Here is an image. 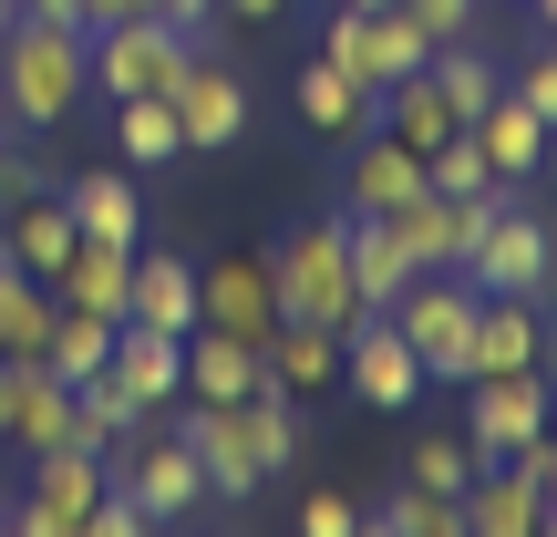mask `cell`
<instances>
[{
	"label": "cell",
	"mask_w": 557,
	"mask_h": 537,
	"mask_svg": "<svg viewBox=\"0 0 557 537\" xmlns=\"http://www.w3.org/2000/svg\"><path fill=\"white\" fill-rule=\"evenodd\" d=\"M269 259V290H278V320H310V331H351L361 320V290H351V218L320 207V218L278 228Z\"/></svg>",
	"instance_id": "1"
},
{
	"label": "cell",
	"mask_w": 557,
	"mask_h": 537,
	"mask_svg": "<svg viewBox=\"0 0 557 537\" xmlns=\"http://www.w3.org/2000/svg\"><path fill=\"white\" fill-rule=\"evenodd\" d=\"M83 94H94V52H83V32H62V21H11V41H0V103H11V124L52 135Z\"/></svg>",
	"instance_id": "2"
},
{
	"label": "cell",
	"mask_w": 557,
	"mask_h": 537,
	"mask_svg": "<svg viewBox=\"0 0 557 537\" xmlns=\"http://www.w3.org/2000/svg\"><path fill=\"white\" fill-rule=\"evenodd\" d=\"M475 310H485V290H475L465 269H413V290L393 300V331L413 341L423 382H465V352H475Z\"/></svg>",
	"instance_id": "3"
},
{
	"label": "cell",
	"mask_w": 557,
	"mask_h": 537,
	"mask_svg": "<svg viewBox=\"0 0 557 537\" xmlns=\"http://www.w3.org/2000/svg\"><path fill=\"white\" fill-rule=\"evenodd\" d=\"M320 52H331L361 94H393L403 73H423V62H434V41H423V21L403 11V0H393V11H351V0H341V11L320 21Z\"/></svg>",
	"instance_id": "4"
},
{
	"label": "cell",
	"mask_w": 557,
	"mask_h": 537,
	"mask_svg": "<svg viewBox=\"0 0 557 537\" xmlns=\"http://www.w3.org/2000/svg\"><path fill=\"white\" fill-rule=\"evenodd\" d=\"M83 52H94V94L103 103H135V94H165L197 41H186L165 11H145V21H103V32H83Z\"/></svg>",
	"instance_id": "5"
},
{
	"label": "cell",
	"mask_w": 557,
	"mask_h": 537,
	"mask_svg": "<svg viewBox=\"0 0 557 537\" xmlns=\"http://www.w3.org/2000/svg\"><path fill=\"white\" fill-rule=\"evenodd\" d=\"M176 444L197 455L207 497H227V507L269 486V455H259V424H248V403H197V393H186V414H176Z\"/></svg>",
	"instance_id": "6"
},
{
	"label": "cell",
	"mask_w": 557,
	"mask_h": 537,
	"mask_svg": "<svg viewBox=\"0 0 557 537\" xmlns=\"http://www.w3.org/2000/svg\"><path fill=\"white\" fill-rule=\"evenodd\" d=\"M197 331H227V341H259V352H269L278 290H269L259 248H218V259H197Z\"/></svg>",
	"instance_id": "7"
},
{
	"label": "cell",
	"mask_w": 557,
	"mask_h": 537,
	"mask_svg": "<svg viewBox=\"0 0 557 537\" xmlns=\"http://www.w3.org/2000/svg\"><path fill=\"white\" fill-rule=\"evenodd\" d=\"M165 103H176V124H186V156H227V145L248 135V73L218 62L207 41L186 52V73L165 83Z\"/></svg>",
	"instance_id": "8"
},
{
	"label": "cell",
	"mask_w": 557,
	"mask_h": 537,
	"mask_svg": "<svg viewBox=\"0 0 557 537\" xmlns=\"http://www.w3.org/2000/svg\"><path fill=\"white\" fill-rule=\"evenodd\" d=\"M341 382H351L372 414H403V403L434 393V382H423V362H413V341L393 331V310H361L351 331H341Z\"/></svg>",
	"instance_id": "9"
},
{
	"label": "cell",
	"mask_w": 557,
	"mask_h": 537,
	"mask_svg": "<svg viewBox=\"0 0 557 537\" xmlns=\"http://www.w3.org/2000/svg\"><path fill=\"white\" fill-rule=\"evenodd\" d=\"M465 279H475V290H506V300H547V279H557V228L537 218V207H517V197H506Z\"/></svg>",
	"instance_id": "10"
},
{
	"label": "cell",
	"mask_w": 557,
	"mask_h": 537,
	"mask_svg": "<svg viewBox=\"0 0 557 537\" xmlns=\"http://www.w3.org/2000/svg\"><path fill=\"white\" fill-rule=\"evenodd\" d=\"M547 373H496V382H465V444H475L485 465H506L517 444L547 435Z\"/></svg>",
	"instance_id": "11"
},
{
	"label": "cell",
	"mask_w": 557,
	"mask_h": 537,
	"mask_svg": "<svg viewBox=\"0 0 557 537\" xmlns=\"http://www.w3.org/2000/svg\"><path fill=\"white\" fill-rule=\"evenodd\" d=\"M103 476H114L124 486V497H135L145 507V517H197V497H207V476H197V455H186V444L176 435H156V444H135V455H124V444H114V455H103Z\"/></svg>",
	"instance_id": "12"
},
{
	"label": "cell",
	"mask_w": 557,
	"mask_h": 537,
	"mask_svg": "<svg viewBox=\"0 0 557 537\" xmlns=\"http://www.w3.org/2000/svg\"><path fill=\"white\" fill-rule=\"evenodd\" d=\"M496 373H547V300H506V290H485V310H475V352H465V382H496Z\"/></svg>",
	"instance_id": "13"
},
{
	"label": "cell",
	"mask_w": 557,
	"mask_h": 537,
	"mask_svg": "<svg viewBox=\"0 0 557 537\" xmlns=\"http://www.w3.org/2000/svg\"><path fill=\"white\" fill-rule=\"evenodd\" d=\"M403 197H423V156L403 135H351V166H341V218H393Z\"/></svg>",
	"instance_id": "14"
},
{
	"label": "cell",
	"mask_w": 557,
	"mask_h": 537,
	"mask_svg": "<svg viewBox=\"0 0 557 537\" xmlns=\"http://www.w3.org/2000/svg\"><path fill=\"white\" fill-rule=\"evenodd\" d=\"M62 207H73V228H83V239H103V248H145L135 166H83V176H62Z\"/></svg>",
	"instance_id": "15"
},
{
	"label": "cell",
	"mask_w": 557,
	"mask_h": 537,
	"mask_svg": "<svg viewBox=\"0 0 557 537\" xmlns=\"http://www.w3.org/2000/svg\"><path fill=\"white\" fill-rule=\"evenodd\" d=\"M124 320H135V331L186 341V331H197V259H176V248H135V290H124Z\"/></svg>",
	"instance_id": "16"
},
{
	"label": "cell",
	"mask_w": 557,
	"mask_h": 537,
	"mask_svg": "<svg viewBox=\"0 0 557 537\" xmlns=\"http://www.w3.org/2000/svg\"><path fill=\"white\" fill-rule=\"evenodd\" d=\"M103 373L124 382V403H135V414H156V403H186V341L114 320V362H103Z\"/></svg>",
	"instance_id": "17"
},
{
	"label": "cell",
	"mask_w": 557,
	"mask_h": 537,
	"mask_svg": "<svg viewBox=\"0 0 557 537\" xmlns=\"http://www.w3.org/2000/svg\"><path fill=\"white\" fill-rule=\"evenodd\" d=\"M0 248H11V269H32L41 290H52L62 259L83 248V228H73V207H62V186H52V197H21L11 218H0Z\"/></svg>",
	"instance_id": "18"
},
{
	"label": "cell",
	"mask_w": 557,
	"mask_h": 537,
	"mask_svg": "<svg viewBox=\"0 0 557 537\" xmlns=\"http://www.w3.org/2000/svg\"><path fill=\"white\" fill-rule=\"evenodd\" d=\"M372 103H382V94H361V83L341 73L331 52H310V62H299V124H310V135H331V145L372 135V124H382Z\"/></svg>",
	"instance_id": "19"
},
{
	"label": "cell",
	"mask_w": 557,
	"mask_h": 537,
	"mask_svg": "<svg viewBox=\"0 0 557 537\" xmlns=\"http://www.w3.org/2000/svg\"><path fill=\"white\" fill-rule=\"evenodd\" d=\"M547 135H557V124L527 114L517 94H496L475 114V145H485V166H496V186H527V176H537V166H547Z\"/></svg>",
	"instance_id": "20"
},
{
	"label": "cell",
	"mask_w": 557,
	"mask_h": 537,
	"mask_svg": "<svg viewBox=\"0 0 557 537\" xmlns=\"http://www.w3.org/2000/svg\"><path fill=\"white\" fill-rule=\"evenodd\" d=\"M259 373H269V352H259V341L186 331V393H197V403H248V393H259Z\"/></svg>",
	"instance_id": "21"
},
{
	"label": "cell",
	"mask_w": 557,
	"mask_h": 537,
	"mask_svg": "<svg viewBox=\"0 0 557 537\" xmlns=\"http://www.w3.org/2000/svg\"><path fill=\"white\" fill-rule=\"evenodd\" d=\"M124 290H135V248H103V239H83L52 279L62 310H94V320H124Z\"/></svg>",
	"instance_id": "22"
},
{
	"label": "cell",
	"mask_w": 557,
	"mask_h": 537,
	"mask_svg": "<svg viewBox=\"0 0 557 537\" xmlns=\"http://www.w3.org/2000/svg\"><path fill=\"white\" fill-rule=\"evenodd\" d=\"M537 527H547V497L517 465H485V476L465 486V537H537Z\"/></svg>",
	"instance_id": "23"
},
{
	"label": "cell",
	"mask_w": 557,
	"mask_h": 537,
	"mask_svg": "<svg viewBox=\"0 0 557 537\" xmlns=\"http://www.w3.org/2000/svg\"><path fill=\"white\" fill-rule=\"evenodd\" d=\"M423 73H434V94H444V114H455V124H475L485 103L506 94V62L485 52L475 32H465V41H434V62H423Z\"/></svg>",
	"instance_id": "24"
},
{
	"label": "cell",
	"mask_w": 557,
	"mask_h": 537,
	"mask_svg": "<svg viewBox=\"0 0 557 537\" xmlns=\"http://www.w3.org/2000/svg\"><path fill=\"white\" fill-rule=\"evenodd\" d=\"M269 382H278L289 403L331 393V382H341V331H310V320H278V331H269Z\"/></svg>",
	"instance_id": "25"
},
{
	"label": "cell",
	"mask_w": 557,
	"mask_h": 537,
	"mask_svg": "<svg viewBox=\"0 0 557 537\" xmlns=\"http://www.w3.org/2000/svg\"><path fill=\"white\" fill-rule=\"evenodd\" d=\"M52 320H62V300L41 290L32 269H11V248H0V362H41Z\"/></svg>",
	"instance_id": "26"
},
{
	"label": "cell",
	"mask_w": 557,
	"mask_h": 537,
	"mask_svg": "<svg viewBox=\"0 0 557 537\" xmlns=\"http://www.w3.org/2000/svg\"><path fill=\"white\" fill-rule=\"evenodd\" d=\"M11 444H21V455H52V444H73V382H62V373H41V362H21Z\"/></svg>",
	"instance_id": "27"
},
{
	"label": "cell",
	"mask_w": 557,
	"mask_h": 537,
	"mask_svg": "<svg viewBox=\"0 0 557 537\" xmlns=\"http://www.w3.org/2000/svg\"><path fill=\"white\" fill-rule=\"evenodd\" d=\"M351 290H361V310H393V300L413 290V248L382 218H351Z\"/></svg>",
	"instance_id": "28"
},
{
	"label": "cell",
	"mask_w": 557,
	"mask_h": 537,
	"mask_svg": "<svg viewBox=\"0 0 557 537\" xmlns=\"http://www.w3.org/2000/svg\"><path fill=\"white\" fill-rule=\"evenodd\" d=\"M103 486H114V476H103V455H83V444H52V455H32V497H41V507H62L73 527L103 507Z\"/></svg>",
	"instance_id": "29"
},
{
	"label": "cell",
	"mask_w": 557,
	"mask_h": 537,
	"mask_svg": "<svg viewBox=\"0 0 557 537\" xmlns=\"http://www.w3.org/2000/svg\"><path fill=\"white\" fill-rule=\"evenodd\" d=\"M114 156H124V166H176V156H186V124H176V103H165V94H135V103H114Z\"/></svg>",
	"instance_id": "30"
},
{
	"label": "cell",
	"mask_w": 557,
	"mask_h": 537,
	"mask_svg": "<svg viewBox=\"0 0 557 537\" xmlns=\"http://www.w3.org/2000/svg\"><path fill=\"white\" fill-rule=\"evenodd\" d=\"M372 114H382V135H403V145H413V156H434V145L455 135V114H444V94H434V73H403L393 94L372 103Z\"/></svg>",
	"instance_id": "31"
},
{
	"label": "cell",
	"mask_w": 557,
	"mask_h": 537,
	"mask_svg": "<svg viewBox=\"0 0 557 537\" xmlns=\"http://www.w3.org/2000/svg\"><path fill=\"white\" fill-rule=\"evenodd\" d=\"M103 362H114V320H94V310H62V320H52V341H41V373H62V382H94Z\"/></svg>",
	"instance_id": "32"
},
{
	"label": "cell",
	"mask_w": 557,
	"mask_h": 537,
	"mask_svg": "<svg viewBox=\"0 0 557 537\" xmlns=\"http://www.w3.org/2000/svg\"><path fill=\"white\" fill-rule=\"evenodd\" d=\"M372 517L393 527V537H465V497H434V486H413V476H403L393 497L372 507Z\"/></svg>",
	"instance_id": "33"
},
{
	"label": "cell",
	"mask_w": 557,
	"mask_h": 537,
	"mask_svg": "<svg viewBox=\"0 0 557 537\" xmlns=\"http://www.w3.org/2000/svg\"><path fill=\"white\" fill-rule=\"evenodd\" d=\"M403 476L413 486H434V497H465V486L485 476V455L465 435H413V455H403Z\"/></svg>",
	"instance_id": "34"
},
{
	"label": "cell",
	"mask_w": 557,
	"mask_h": 537,
	"mask_svg": "<svg viewBox=\"0 0 557 537\" xmlns=\"http://www.w3.org/2000/svg\"><path fill=\"white\" fill-rule=\"evenodd\" d=\"M423 186H434V197H485V186H496V166H485L475 124H455V135L423 156Z\"/></svg>",
	"instance_id": "35"
},
{
	"label": "cell",
	"mask_w": 557,
	"mask_h": 537,
	"mask_svg": "<svg viewBox=\"0 0 557 537\" xmlns=\"http://www.w3.org/2000/svg\"><path fill=\"white\" fill-rule=\"evenodd\" d=\"M506 94H517L527 114H547V124H557V32H537V52L506 73Z\"/></svg>",
	"instance_id": "36"
},
{
	"label": "cell",
	"mask_w": 557,
	"mask_h": 537,
	"mask_svg": "<svg viewBox=\"0 0 557 537\" xmlns=\"http://www.w3.org/2000/svg\"><path fill=\"white\" fill-rule=\"evenodd\" d=\"M73 537H156V517H145V507L124 497V486H103V507H94V517H83Z\"/></svg>",
	"instance_id": "37"
},
{
	"label": "cell",
	"mask_w": 557,
	"mask_h": 537,
	"mask_svg": "<svg viewBox=\"0 0 557 537\" xmlns=\"http://www.w3.org/2000/svg\"><path fill=\"white\" fill-rule=\"evenodd\" d=\"M21 197H52V176H41V156H21V145H0V218H11Z\"/></svg>",
	"instance_id": "38"
},
{
	"label": "cell",
	"mask_w": 557,
	"mask_h": 537,
	"mask_svg": "<svg viewBox=\"0 0 557 537\" xmlns=\"http://www.w3.org/2000/svg\"><path fill=\"white\" fill-rule=\"evenodd\" d=\"M403 11L423 21V41H465V32H475V11H485V0H403Z\"/></svg>",
	"instance_id": "39"
},
{
	"label": "cell",
	"mask_w": 557,
	"mask_h": 537,
	"mask_svg": "<svg viewBox=\"0 0 557 537\" xmlns=\"http://www.w3.org/2000/svg\"><path fill=\"white\" fill-rule=\"evenodd\" d=\"M351 527H361V507L341 497V486H320V497L299 507V537H351Z\"/></svg>",
	"instance_id": "40"
},
{
	"label": "cell",
	"mask_w": 557,
	"mask_h": 537,
	"mask_svg": "<svg viewBox=\"0 0 557 537\" xmlns=\"http://www.w3.org/2000/svg\"><path fill=\"white\" fill-rule=\"evenodd\" d=\"M506 465H517V476H527V486H537V497L557 507V435H537V444H517V455H506Z\"/></svg>",
	"instance_id": "41"
},
{
	"label": "cell",
	"mask_w": 557,
	"mask_h": 537,
	"mask_svg": "<svg viewBox=\"0 0 557 537\" xmlns=\"http://www.w3.org/2000/svg\"><path fill=\"white\" fill-rule=\"evenodd\" d=\"M11 537H73V517L41 507V497H21V507H11Z\"/></svg>",
	"instance_id": "42"
},
{
	"label": "cell",
	"mask_w": 557,
	"mask_h": 537,
	"mask_svg": "<svg viewBox=\"0 0 557 537\" xmlns=\"http://www.w3.org/2000/svg\"><path fill=\"white\" fill-rule=\"evenodd\" d=\"M156 11H165V21H176V32H186V41H207V21H218V0H156Z\"/></svg>",
	"instance_id": "43"
},
{
	"label": "cell",
	"mask_w": 557,
	"mask_h": 537,
	"mask_svg": "<svg viewBox=\"0 0 557 537\" xmlns=\"http://www.w3.org/2000/svg\"><path fill=\"white\" fill-rule=\"evenodd\" d=\"M156 0H83V32H103V21H145Z\"/></svg>",
	"instance_id": "44"
},
{
	"label": "cell",
	"mask_w": 557,
	"mask_h": 537,
	"mask_svg": "<svg viewBox=\"0 0 557 537\" xmlns=\"http://www.w3.org/2000/svg\"><path fill=\"white\" fill-rule=\"evenodd\" d=\"M21 21H62V32H83V0H21Z\"/></svg>",
	"instance_id": "45"
},
{
	"label": "cell",
	"mask_w": 557,
	"mask_h": 537,
	"mask_svg": "<svg viewBox=\"0 0 557 537\" xmlns=\"http://www.w3.org/2000/svg\"><path fill=\"white\" fill-rule=\"evenodd\" d=\"M218 11H227V21H289L299 0H218Z\"/></svg>",
	"instance_id": "46"
},
{
	"label": "cell",
	"mask_w": 557,
	"mask_h": 537,
	"mask_svg": "<svg viewBox=\"0 0 557 537\" xmlns=\"http://www.w3.org/2000/svg\"><path fill=\"white\" fill-rule=\"evenodd\" d=\"M11 403H21V362H0V435H11Z\"/></svg>",
	"instance_id": "47"
},
{
	"label": "cell",
	"mask_w": 557,
	"mask_h": 537,
	"mask_svg": "<svg viewBox=\"0 0 557 537\" xmlns=\"http://www.w3.org/2000/svg\"><path fill=\"white\" fill-rule=\"evenodd\" d=\"M527 11H537V32H557V0H527Z\"/></svg>",
	"instance_id": "48"
},
{
	"label": "cell",
	"mask_w": 557,
	"mask_h": 537,
	"mask_svg": "<svg viewBox=\"0 0 557 537\" xmlns=\"http://www.w3.org/2000/svg\"><path fill=\"white\" fill-rule=\"evenodd\" d=\"M351 537H393V527H382V517H372V507H361V527H351Z\"/></svg>",
	"instance_id": "49"
},
{
	"label": "cell",
	"mask_w": 557,
	"mask_h": 537,
	"mask_svg": "<svg viewBox=\"0 0 557 537\" xmlns=\"http://www.w3.org/2000/svg\"><path fill=\"white\" fill-rule=\"evenodd\" d=\"M547 382H557V310H547Z\"/></svg>",
	"instance_id": "50"
},
{
	"label": "cell",
	"mask_w": 557,
	"mask_h": 537,
	"mask_svg": "<svg viewBox=\"0 0 557 537\" xmlns=\"http://www.w3.org/2000/svg\"><path fill=\"white\" fill-rule=\"evenodd\" d=\"M11 21H21V0H0V41H11Z\"/></svg>",
	"instance_id": "51"
},
{
	"label": "cell",
	"mask_w": 557,
	"mask_h": 537,
	"mask_svg": "<svg viewBox=\"0 0 557 537\" xmlns=\"http://www.w3.org/2000/svg\"><path fill=\"white\" fill-rule=\"evenodd\" d=\"M11 135H21V124H11V103H0V145H11Z\"/></svg>",
	"instance_id": "52"
},
{
	"label": "cell",
	"mask_w": 557,
	"mask_h": 537,
	"mask_svg": "<svg viewBox=\"0 0 557 537\" xmlns=\"http://www.w3.org/2000/svg\"><path fill=\"white\" fill-rule=\"evenodd\" d=\"M351 11H393V0H351Z\"/></svg>",
	"instance_id": "53"
},
{
	"label": "cell",
	"mask_w": 557,
	"mask_h": 537,
	"mask_svg": "<svg viewBox=\"0 0 557 537\" xmlns=\"http://www.w3.org/2000/svg\"><path fill=\"white\" fill-rule=\"evenodd\" d=\"M537 537H557V507H547V527H537Z\"/></svg>",
	"instance_id": "54"
},
{
	"label": "cell",
	"mask_w": 557,
	"mask_h": 537,
	"mask_svg": "<svg viewBox=\"0 0 557 537\" xmlns=\"http://www.w3.org/2000/svg\"><path fill=\"white\" fill-rule=\"evenodd\" d=\"M0 537H11V517H0Z\"/></svg>",
	"instance_id": "55"
}]
</instances>
